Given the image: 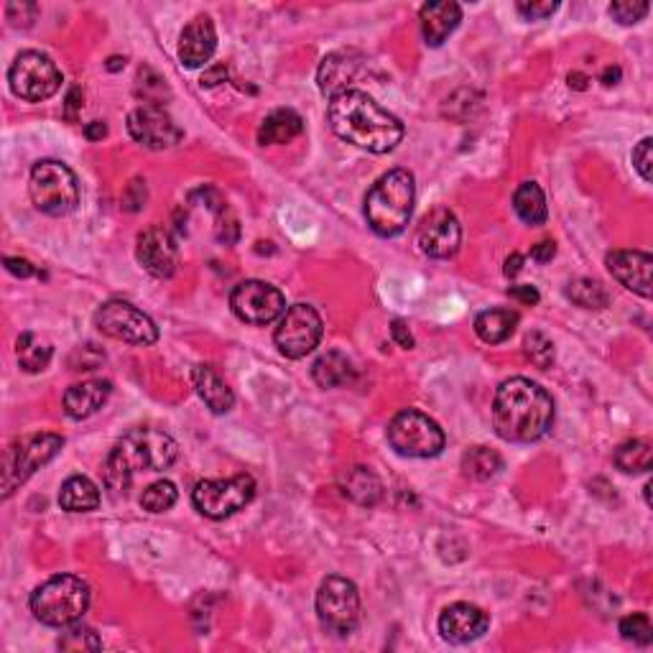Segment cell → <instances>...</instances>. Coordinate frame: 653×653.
I'll return each instance as SVG.
<instances>
[{"mask_svg": "<svg viewBox=\"0 0 653 653\" xmlns=\"http://www.w3.org/2000/svg\"><path fill=\"white\" fill-rule=\"evenodd\" d=\"M192 383L212 414H228L235 406V393L210 365H194Z\"/></svg>", "mask_w": 653, "mask_h": 653, "instance_id": "obj_25", "label": "cell"}, {"mask_svg": "<svg viewBox=\"0 0 653 653\" xmlns=\"http://www.w3.org/2000/svg\"><path fill=\"white\" fill-rule=\"evenodd\" d=\"M618 80H620V69L618 67H608L605 69V74H602V82H605V85H618Z\"/></svg>", "mask_w": 653, "mask_h": 653, "instance_id": "obj_52", "label": "cell"}, {"mask_svg": "<svg viewBox=\"0 0 653 653\" xmlns=\"http://www.w3.org/2000/svg\"><path fill=\"white\" fill-rule=\"evenodd\" d=\"M391 335H393V340L398 342V347H404V350H411V347H414V337H411V332H409V327H406L404 319H393Z\"/></svg>", "mask_w": 653, "mask_h": 653, "instance_id": "obj_45", "label": "cell"}, {"mask_svg": "<svg viewBox=\"0 0 653 653\" xmlns=\"http://www.w3.org/2000/svg\"><path fill=\"white\" fill-rule=\"evenodd\" d=\"M554 424V401L539 383L511 378L500 383L493 401V426L500 439L529 444L544 437Z\"/></svg>", "mask_w": 653, "mask_h": 653, "instance_id": "obj_2", "label": "cell"}, {"mask_svg": "<svg viewBox=\"0 0 653 653\" xmlns=\"http://www.w3.org/2000/svg\"><path fill=\"white\" fill-rule=\"evenodd\" d=\"M177 498V485L169 483V480H156V483H151L143 490L141 508L148 513H166L169 508H174Z\"/></svg>", "mask_w": 653, "mask_h": 653, "instance_id": "obj_35", "label": "cell"}, {"mask_svg": "<svg viewBox=\"0 0 653 653\" xmlns=\"http://www.w3.org/2000/svg\"><path fill=\"white\" fill-rule=\"evenodd\" d=\"M518 314L511 309H488L475 317V332L477 337L488 345H500L516 332Z\"/></svg>", "mask_w": 653, "mask_h": 653, "instance_id": "obj_28", "label": "cell"}, {"mask_svg": "<svg viewBox=\"0 0 653 653\" xmlns=\"http://www.w3.org/2000/svg\"><path fill=\"white\" fill-rule=\"evenodd\" d=\"M8 85L13 95L26 103H41L57 95L62 87V72L52 57L41 52H23L8 69Z\"/></svg>", "mask_w": 653, "mask_h": 653, "instance_id": "obj_10", "label": "cell"}, {"mask_svg": "<svg viewBox=\"0 0 653 653\" xmlns=\"http://www.w3.org/2000/svg\"><path fill=\"white\" fill-rule=\"evenodd\" d=\"M256 495V480L245 472L228 480H202L192 490V503L202 516L222 521L243 511Z\"/></svg>", "mask_w": 653, "mask_h": 653, "instance_id": "obj_11", "label": "cell"}, {"mask_svg": "<svg viewBox=\"0 0 653 653\" xmlns=\"http://www.w3.org/2000/svg\"><path fill=\"white\" fill-rule=\"evenodd\" d=\"M95 327L113 340L128 342V345H154L159 340V327L154 319L143 314L141 309L128 301H105L95 312Z\"/></svg>", "mask_w": 653, "mask_h": 653, "instance_id": "obj_12", "label": "cell"}, {"mask_svg": "<svg viewBox=\"0 0 653 653\" xmlns=\"http://www.w3.org/2000/svg\"><path fill=\"white\" fill-rule=\"evenodd\" d=\"M217 49V31L210 16H197L184 26L179 36V62L187 69H197L212 59Z\"/></svg>", "mask_w": 653, "mask_h": 653, "instance_id": "obj_20", "label": "cell"}, {"mask_svg": "<svg viewBox=\"0 0 653 653\" xmlns=\"http://www.w3.org/2000/svg\"><path fill=\"white\" fill-rule=\"evenodd\" d=\"M322 317L309 304H294L279 319V327L273 332V342L279 347V353L289 360L307 358L314 353L322 340Z\"/></svg>", "mask_w": 653, "mask_h": 653, "instance_id": "obj_13", "label": "cell"}, {"mask_svg": "<svg viewBox=\"0 0 653 653\" xmlns=\"http://www.w3.org/2000/svg\"><path fill=\"white\" fill-rule=\"evenodd\" d=\"M330 125L342 141L370 154H388L404 138V123L375 103L368 92L350 90L332 97Z\"/></svg>", "mask_w": 653, "mask_h": 653, "instance_id": "obj_1", "label": "cell"}, {"mask_svg": "<svg viewBox=\"0 0 653 653\" xmlns=\"http://www.w3.org/2000/svg\"><path fill=\"white\" fill-rule=\"evenodd\" d=\"M523 347H526V355H529V360L536 368H551V363H554V345H551L549 337L541 335V332H531L526 337V342H523Z\"/></svg>", "mask_w": 653, "mask_h": 653, "instance_id": "obj_38", "label": "cell"}, {"mask_svg": "<svg viewBox=\"0 0 653 653\" xmlns=\"http://www.w3.org/2000/svg\"><path fill=\"white\" fill-rule=\"evenodd\" d=\"M388 444L401 457L426 460V457H437L444 449V432L432 416L406 409L393 416L388 424Z\"/></svg>", "mask_w": 653, "mask_h": 653, "instance_id": "obj_9", "label": "cell"}, {"mask_svg": "<svg viewBox=\"0 0 653 653\" xmlns=\"http://www.w3.org/2000/svg\"><path fill=\"white\" fill-rule=\"evenodd\" d=\"M554 256H557L554 240H541V243L534 245V250H531V258H534L536 263H549Z\"/></svg>", "mask_w": 653, "mask_h": 653, "instance_id": "obj_46", "label": "cell"}, {"mask_svg": "<svg viewBox=\"0 0 653 653\" xmlns=\"http://www.w3.org/2000/svg\"><path fill=\"white\" fill-rule=\"evenodd\" d=\"M6 268L11 273H16V276H21V279H29V276L36 273V268L29 261H23V258H6Z\"/></svg>", "mask_w": 653, "mask_h": 653, "instance_id": "obj_47", "label": "cell"}, {"mask_svg": "<svg viewBox=\"0 0 653 653\" xmlns=\"http://www.w3.org/2000/svg\"><path fill=\"white\" fill-rule=\"evenodd\" d=\"M85 136L90 138V141H103V138L108 136V125H105L103 120H92L85 128Z\"/></svg>", "mask_w": 653, "mask_h": 653, "instance_id": "obj_48", "label": "cell"}, {"mask_svg": "<svg viewBox=\"0 0 653 653\" xmlns=\"http://www.w3.org/2000/svg\"><path fill=\"white\" fill-rule=\"evenodd\" d=\"M490 618L483 608L470 602H455L439 615V633L449 643H470L488 633Z\"/></svg>", "mask_w": 653, "mask_h": 653, "instance_id": "obj_18", "label": "cell"}, {"mask_svg": "<svg viewBox=\"0 0 653 653\" xmlns=\"http://www.w3.org/2000/svg\"><path fill=\"white\" fill-rule=\"evenodd\" d=\"M421 36L426 46H442L447 36L460 26L462 8L455 0H439V3H426L419 13Z\"/></svg>", "mask_w": 653, "mask_h": 653, "instance_id": "obj_23", "label": "cell"}, {"mask_svg": "<svg viewBox=\"0 0 653 653\" xmlns=\"http://www.w3.org/2000/svg\"><path fill=\"white\" fill-rule=\"evenodd\" d=\"M615 465L618 470L636 475V472H648L653 465V449L643 439H628L615 449Z\"/></svg>", "mask_w": 653, "mask_h": 653, "instance_id": "obj_32", "label": "cell"}, {"mask_svg": "<svg viewBox=\"0 0 653 653\" xmlns=\"http://www.w3.org/2000/svg\"><path fill=\"white\" fill-rule=\"evenodd\" d=\"M587 82H590V77L582 72H572L569 74V87H574V90H587Z\"/></svg>", "mask_w": 653, "mask_h": 653, "instance_id": "obj_51", "label": "cell"}, {"mask_svg": "<svg viewBox=\"0 0 653 653\" xmlns=\"http://www.w3.org/2000/svg\"><path fill=\"white\" fill-rule=\"evenodd\" d=\"M353 363L345 358L342 353L332 350L324 353L322 358H317V363L312 365V378L319 388H337L353 381Z\"/></svg>", "mask_w": 653, "mask_h": 653, "instance_id": "obj_30", "label": "cell"}, {"mask_svg": "<svg viewBox=\"0 0 653 653\" xmlns=\"http://www.w3.org/2000/svg\"><path fill=\"white\" fill-rule=\"evenodd\" d=\"M416 240H419V248L424 256L452 258L462 243L460 220L447 207H437V210H432L421 220Z\"/></svg>", "mask_w": 653, "mask_h": 653, "instance_id": "obj_16", "label": "cell"}, {"mask_svg": "<svg viewBox=\"0 0 653 653\" xmlns=\"http://www.w3.org/2000/svg\"><path fill=\"white\" fill-rule=\"evenodd\" d=\"M513 210L521 217L526 225L531 228H539L544 225L546 217H549V210H546V197L541 192V187L536 182H523L521 187L513 194Z\"/></svg>", "mask_w": 653, "mask_h": 653, "instance_id": "obj_29", "label": "cell"}, {"mask_svg": "<svg viewBox=\"0 0 653 653\" xmlns=\"http://www.w3.org/2000/svg\"><path fill=\"white\" fill-rule=\"evenodd\" d=\"M136 258L143 271H148L156 279H169L179 266L177 240L171 238L169 230L161 228V225H151L138 235Z\"/></svg>", "mask_w": 653, "mask_h": 653, "instance_id": "obj_17", "label": "cell"}, {"mask_svg": "<svg viewBox=\"0 0 653 653\" xmlns=\"http://www.w3.org/2000/svg\"><path fill=\"white\" fill-rule=\"evenodd\" d=\"M62 447L64 439L59 437V434H31V437H23L18 439V442H13L11 447L6 449L3 472H0L3 498H11L13 490L26 483L36 470L49 465V462L59 455V449Z\"/></svg>", "mask_w": 653, "mask_h": 653, "instance_id": "obj_7", "label": "cell"}, {"mask_svg": "<svg viewBox=\"0 0 653 653\" xmlns=\"http://www.w3.org/2000/svg\"><path fill=\"white\" fill-rule=\"evenodd\" d=\"M90 608V585L74 574H57L39 585L31 595V613L49 628L80 623Z\"/></svg>", "mask_w": 653, "mask_h": 653, "instance_id": "obj_5", "label": "cell"}, {"mask_svg": "<svg viewBox=\"0 0 653 653\" xmlns=\"http://www.w3.org/2000/svg\"><path fill=\"white\" fill-rule=\"evenodd\" d=\"M508 296H511V299H516L518 304H523V307H534V304H539V299H541L539 291L529 284L511 286V289H508Z\"/></svg>", "mask_w": 653, "mask_h": 653, "instance_id": "obj_44", "label": "cell"}, {"mask_svg": "<svg viewBox=\"0 0 653 653\" xmlns=\"http://www.w3.org/2000/svg\"><path fill=\"white\" fill-rule=\"evenodd\" d=\"M110 393H113V383L103 381V378H92V381L74 383L64 393V414L69 419H90L92 414L103 409L108 404Z\"/></svg>", "mask_w": 653, "mask_h": 653, "instance_id": "obj_22", "label": "cell"}, {"mask_svg": "<svg viewBox=\"0 0 653 653\" xmlns=\"http://www.w3.org/2000/svg\"><path fill=\"white\" fill-rule=\"evenodd\" d=\"M462 470H465L467 477L472 480H490V477L498 475L503 470V460H500L498 452L488 447H472L470 452H465L462 457Z\"/></svg>", "mask_w": 653, "mask_h": 653, "instance_id": "obj_33", "label": "cell"}, {"mask_svg": "<svg viewBox=\"0 0 653 653\" xmlns=\"http://www.w3.org/2000/svg\"><path fill=\"white\" fill-rule=\"evenodd\" d=\"M82 108H85V92H82L77 85L69 87L67 100H64V118L72 120V123H74V120L80 118Z\"/></svg>", "mask_w": 653, "mask_h": 653, "instance_id": "obj_43", "label": "cell"}, {"mask_svg": "<svg viewBox=\"0 0 653 653\" xmlns=\"http://www.w3.org/2000/svg\"><path fill=\"white\" fill-rule=\"evenodd\" d=\"M225 80V77H228V69L225 67H215V69H210V72H205L202 74V87H212V85H217V80Z\"/></svg>", "mask_w": 653, "mask_h": 653, "instance_id": "obj_49", "label": "cell"}, {"mask_svg": "<svg viewBox=\"0 0 653 653\" xmlns=\"http://www.w3.org/2000/svg\"><path fill=\"white\" fill-rule=\"evenodd\" d=\"M605 266L625 289L643 296V299H651L653 258L648 253H643V250H613L605 258Z\"/></svg>", "mask_w": 653, "mask_h": 653, "instance_id": "obj_19", "label": "cell"}, {"mask_svg": "<svg viewBox=\"0 0 653 653\" xmlns=\"http://www.w3.org/2000/svg\"><path fill=\"white\" fill-rule=\"evenodd\" d=\"M567 296L582 309H605L610 304V296L600 281L574 279L567 284Z\"/></svg>", "mask_w": 653, "mask_h": 653, "instance_id": "obj_34", "label": "cell"}, {"mask_svg": "<svg viewBox=\"0 0 653 653\" xmlns=\"http://www.w3.org/2000/svg\"><path fill=\"white\" fill-rule=\"evenodd\" d=\"M125 64V59H120V57H113L110 59V64H108V69H120Z\"/></svg>", "mask_w": 653, "mask_h": 653, "instance_id": "obj_53", "label": "cell"}, {"mask_svg": "<svg viewBox=\"0 0 653 653\" xmlns=\"http://www.w3.org/2000/svg\"><path fill=\"white\" fill-rule=\"evenodd\" d=\"M29 194L39 212L49 217H64L80 205V182L67 164L46 159L31 169Z\"/></svg>", "mask_w": 653, "mask_h": 653, "instance_id": "obj_6", "label": "cell"}, {"mask_svg": "<svg viewBox=\"0 0 653 653\" xmlns=\"http://www.w3.org/2000/svg\"><path fill=\"white\" fill-rule=\"evenodd\" d=\"M128 133L136 143L151 148V151H164L174 148L184 138V131L174 123L169 113L161 105H141L128 115Z\"/></svg>", "mask_w": 653, "mask_h": 653, "instance_id": "obj_15", "label": "cell"}, {"mask_svg": "<svg viewBox=\"0 0 653 653\" xmlns=\"http://www.w3.org/2000/svg\"><path fill=\"white\" fill-rule=\"evenodd\" d=\"M620 636H623L625 641H633L636 646H648V643L653 641L651 618H648L646 613L625 615V618L620 620Z\"/></svg>", "mask_w": 653, "mask_h": 653, "instance_id": "obj_36", "label": "cell"}, {"mask_svg": "<svg viewBox=\"0 0 653 653\" xmlns=\"http://www.w3.org/2000/svg\"><path fill=\"white\" fill-rule=\"evenodd\" d=\"M16 355L21 370H26V373H41V370H46V365L52 363L54 347L52 342L39 337L36 332H23L16 342Z\"/></svg>", "mask_w": 653, "mask_h": 653, "instance_id": "obj_31", "label": "cell"}, {"mask_svg": "<svg viewBox=\"0 0 653 653\" xmlns=\"http://www.w3.org/2000/svg\"><path fill=\"white\" fill-rule=\"evenodd\" d=\"M59 648L62 651H100L103 648V641L97 638V633L92 628H85V625H77L69 633H64V638L59 641Z\"/></svg>", "mask_w": 653, "mask_h": 653, "instance_id": "obj_37", "label": "cell"}, {"mask_svg": "<svg viewBox=\"0 0 653 653\" xmlns=\"http://www.w3.org/2000/svg\"><path fill=\"white\" fill-rule=\"evenodd\" d=\"M648 11H651V6L643 3V0H620V3H613L608 8L610 16L618 23H623V26H633V23L643 21L648 16Z\"/></svg>", "mask_w": 653, "mask_h": 653, "instance_id": "obj_39", "label": "cell"}, {"mask_svg": "<svg viewBox=\"0 0 653 653\" xmlns=\"http://www.w3.org/2000/svg\"><path fill=\"white\" fill-rule=\"evenodd\" d=\"M230 309L235 317L253 327H266V324L276 322L284 317L286 299L276 286L266 284V281H240L230 294Z\"/></svg>", "mask_w": 653, "mask_h": 653, "instance_id": "obj_14", "label": "cell"}, {"mask_svg": "<svg viewBox=\"0 0 653 653\" xmlns=\"http://www.w3.org/2000/svg\"><path fill=\"white\" fill-rule=\"evenodd\" d=\"M360 62H363V59L353 52H337L330 54V57H324L317 72L319 90L330 97L353 90V82L358 80Z\"/></svg>", "mask_w": 653, "mask_h": 653, "instance_id": "obj_21", "label": "cell"}, {"mask_svg": "<svg viewBox=\"0 0 653 653\" xmlns=\"http://www.w3.org/2000/svg\"><path fill=\"white\" fill-rule=\"evenodd\" d=\"M414 177L406 169H391L370 187L365 197V217L373 233L393 238L404 233L414 212Z\"/></svg>", "mask_w": 653, "mask_h": 653, "instance_id": "obj_4", "label": "cell"}, {"mask_svg": "<svg viewBox=\"0 0 653 653\" xmlns=\"http://www.w3.org/2000/svg\"><path fill=\"white\" fill-rule=\"evenodd\" d=\"M36 13H39V8L34 3H11L6 8V16L13 26H31L36 21Z\"/></svg>", "mask_w": 653, "mask_h": 653, "instance_id": "obj_42", "label": "cell"}, {"mask_svg": "<svg viewBox=\"0 0 653 653\" xmlns=\"http://www.w3.org/2000/svg\"><path fill=\"white\" fill-rule=\"evenodd\" d=\"M559 3H554V0H521V3H516V11L521 13L526 21H541V18H549L551 13H557Z\"/></svg>", "mask_w": 653, "mask_h": 653, "instance_id": "obj_41", "label": "cell"}, {"mask_svg": "<svg viewBox=\"0 0 653 653\" xmlns=\"http://www.w3.org/2000/svg\"><path fill=\"white\" fill-rule=\"evenodd\" d=\"M633 166H636L638 177L646 184H651L653 179V141L643 138L636 148H633Z\"/></svg>", "mask_w": 653, "mask_h": 653, "instance_id": "obj_40", "label": "cell"}, {"mask_svg": "<svg viewBox=\"0 0 653 653\" xmlns=\"http://www.w3.org/2000/svg\"><path fill=\"white\" fill-rule=\"evenodd\" d=\"M304 133V120L296 110L279 108L273 110L271 115H266V120L258 128V143L263 146H281V143L294 141L296 136Z\"/></svg>", "mask_w": 653, "mask_h": 653, "instance_id": "obj_26", "label": "cell"}, {"mask_svg": "<svg viewBox=\"0 0 653 653\" xmlns=\"http://www.w3.org/2000/svg\"><path fill=\"white\" fill-rule=\"evenodd\" d=\"M340 490L345 498H350L353 503L363 508H373L381 503L383 498V483L381 477L375 475L370 467L355 465L347 467L340 475Z\"/></svg>", "mask_w": 653, "mask_h": 653, "instance_id": "obj_24", "label": "cell"}, {"mask_svg": "<svg viewBox=\"0 0 653 653\" xmlns=\"http://www.w3.org/2000/svg\"><path fill=\"white\" fill-rule=\"evenodd\" d=\"M59 506L69 513H90L100 506V488L90 477L74 475L59 490Z\"/></svg>", "mask_w": 653, "mask_h": 653, "instance_id": "obj_27", "label": "cell"}, {"mask_svg": "<svg viewBox=\"0 0 653 653\" xmlns=\"http://www.w3.org/2000/svg\"><path fill=\"white\" fill-rule=\"evenodd\" d=\"M177 442L161 429H133L115 442L105 460L103 475L113 495H128L136 472H161L177 462Z\"/></svg>", "mask_w": 653, "mask_h": 653, "instance_id": "obj_3", "label": "cell"}, {"mask_svg": "<svg viewBox=\"0 0 653 653\" xmlns=\"http://www.w3.org/2000/svg\"><path fill=\"white\" fill-rule=\"evenodd\" d=\"M360 592L347 577H327L317 590V618L332 636H350L360 625Z\"/></svg>", "mask_w": 653, "mask_h": 653, "instance_id": "obj_8", "label": "cell"}, {"mask_svg": "<svg viewBox=\"0 0 653 653\" xmlns=\"http://www.w3.org/2000/svg\"><path fill=\"white\" fill-rule=\"evenodd\" d=\"M521 263H523V256H518V253H513L511 258L506 261V276L508 279H513V276H518L521 273Z\"/></svg>", "mask_w": 653, "mask_h": 653, "instance_id": "obj_50", "label": "cell"}]
</instances>
